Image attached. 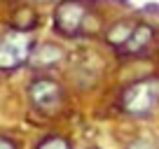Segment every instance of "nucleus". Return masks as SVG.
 Listing matches in <instances>:
<instances>
[{
  "mask_svg": "<svg viewBox=\"0 0 159 149\" xmlns=\"http://www.w3.org/2000/svg\"><path fill=\"white\" fill-rule=\"evenodd\" d=\"M30 37L26 33H7L0 40V70H14L28 61Z\"/></svg>",
  "mask_w": 159,
  "mask_h": 149,
  "instance_id": "f257e3e1",
  "label": "nucleus"
},
{
  "mask_svg": "<svg viewBox=\"0 0 159 149\" xmlns=\"http://www.w3.org/2000/svg\"><path fill=\"white\" fill-rule=\"evenodd\" d=\"M124 109L134 117H145L150 114V109L157 103V84L152 79L136 82L134 86H129L124 93Z\"/></svg>",
  "mask_w": 159,
  "mask_h": 149,
  "instance_id": "f03ea898",
  "label": "nucleus"
},
{
  "mask_svg": "<svg viewBox=\"0 0 159 149\" xmlns=\"http://www.w3.org/2000/svg\"><path fill=\"white\" fill-rule=\"evenodd\" d=\"M84 21V7L80 0H66L56 10V30L66 37H77Z\"/></svg>",
  "mask_w": 159,
  "mask_h": 149,
  "instance_id": "7ed1b4c3",
  "label": "nucleus"
},
{
  "mask_svg": "<svg viewBox=\"0 0 159 149\" xmlns=\"http://www.w3.org/2000/svg\"><path fill=\"white\" fill-rule=\"evenodd\" d=\"M30 93V100L35 103L38 109H45V112H52V109L59 107L61 103V86L52 79H35L28 89Z\"/></svg>",
  "mask_w": 159,
  "mask_h": 149,
  "instance_id": "20e7f679",
  "label": "nucleus"
},
{
  "mask_svg": "<svg viewBox=\"0 0 159 149\" xmlns=\"http://www.w3.org/2000/svg\"><path fill=\"white\" fill-rule=\"evenodd\" d=\"M150 40H152V28L148 23H138V26H134V30H131V35H129V40H126L124 47H126L129 54H136L145 45H150Z\"/></svg>",
  "mask_w": 159,
  "mask_h": 149,
  "instance_id": "39448f33",
  "label": "nucleus"
},
{
  "mask_svg": "<svg viewBox=\"0 0 159 149\" xmlns=\"http://www.w3.org/2000/svg\"><path fill=\"white\" fill-rule=\"evenodd\" d=\"M61 58H63V51L56 45H42L40 51H38V56H35V63L47 68V65H56Z\"/></svg>",
  "mask_w": 159,
  "mask_h": 149,
  "instance_id": "423d86ee",
  "label": "nucleus"
},
{
  "mask_svg": "<svg viewBox=\"0 0 159 149\" xmlns=\"http://www.w3.org/2000/svg\"><path fill=\"white\" fill-rule=\"evenodd\" d=\"M131 30H134V26H131V23H117V26L108 33V42H110V45H117V47L126 45Z\"/></svg>",
  "mask_w": 159,
  "mask_h": 149,
  "instance_id": "0eeeda50",
  "label": "nucleus"
},
{
  "mask_svg": "<svg viewBox=\"0 0 159 149\" xmlns=\"http://www.w3.org/2000/svg\"><path fill=\"white\" fill-rule=\"evenodd\" d=\"M38 149H70V144L63 138H45L42 142H38Z\"/></svg>",
  "mask_w": 159,
  "mask_h": 149,
  "instance_id": "6e6552de",
  "label": "nucleus"
},
{
  "mask_svg": "<svg viewBox=\"0 0 159 149\" xmlns=\"http://www.w3.org/2000/svg\"><path fill=\"white\" fill-rule=\"evenodd\" d=\"M0 149H16V147H14V142H12V140H7V138H2V135H0Z\"/></svg>",
  "mask_w": 159,
  "mask_h": 149,
  "instance_id": "1a4fd4ad",
  "label": "nucleus"
},
{
  "mask_svg": "<svg viewBox=\"0 0 159 149\" xmlns=\"http://www.w3.org/2000/svg\"><path fill=\"white\" fill-rule=\"evenodd\" d=\"M38 2H52V0H38Z\"/></svg>",
  "mask_w": 159,
  "mask_h": 149,
  "instance_id": "9d476101",
  "label": "nucleus"
}]
</instances>
